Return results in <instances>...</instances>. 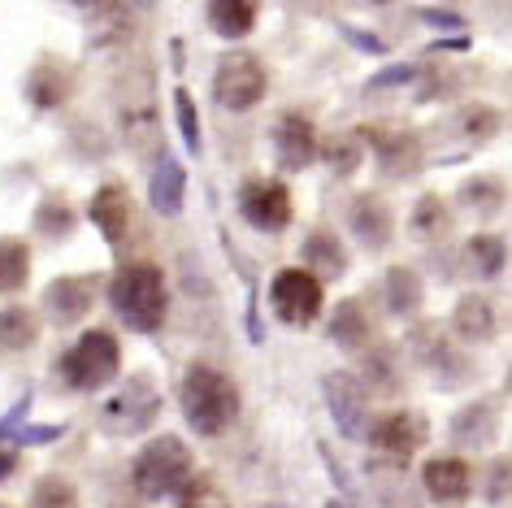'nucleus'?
I'll return each instance as SVG.
<instances>
[{
	"instance_id": "nucleus-36",
	"label": "nucleus",
	"mask_w": 512,
	"mask_h": 508,
	"mask_svg": "<svg viewBox=\"0 0 512 508\" xmlns=\"http://www.w3.org/2000/svg\"><path fill=\"white\" fill-rule=\"evenodd\" d=\"M421 74V66H387V70H378L374 79H369V92H387V87H404V83H413Z\"/></svg>"
},
{
	"instance_id": "nucleus-7",
	"label": "nucleus",
	"mask_w": 512,
	"mask_h": 508,
	"mask_svg": "<svg viewBox=\"0 0 512 508\" xmlns=\"http://www.w3.org/2000/svg\"><path fill=\"white\" fill-rule=\"evenodd\" d=\"M270 309L283 326H313L326 309L322 274L313 270H278L270 283Z\"/></svg>"
},
{
	"instance_id": "nucleus-22",
	"label": "nucleus",
	"mask_w": 512,
	"mask_h": 508,
	"mask_svg": "<svg viewBox=\"0 0 512 508\" xmlns=\"http://www.w3.org/2000/svg\"><path fill=\"white\" fill-rule=\"evenodd\" d=\"M66 96H70V74L53 66V61H44V66H35L31 70V79H27V100L35 109H57V105H66Z\"/></svg>"
},
{
	"instance_id": "nucleus-37",
	"label": "nucleus",
	"mask_w": 512,
	"mask_h": 508,
	"mask_svg": "<svg viewBox=\"0 0 512 508\" xmlns=\"http://www.w3.org/2000/svg\"><path fill=\"white\" fill-rule=\"evenodd\" d=\"M504 495H512V456H504V461L491 465V487H486V500L499 504Z\"/></svg>"
},
{
	"instance_id": "nucleus-41",
	"label": "nucleus",
	"mask_w": 512,
	"mask_h": 508,
	"mask_svg": "<svg viewBox=\"0 0 512 508\" xmlns=\"http://www.w3.org/2000/svg\"><path fill=\"white\" fill-rule=\"evenodd\" d=\"M343 35L356 44V48H365V53H374V57H387V44L378 40V35H361V31H352V27H343Z\"/></svg>"
},
{
	"instance_id": "nucleus-27",
	"label": "nucleus",
	"mask_w": 512,
	"mask_h": 508,
	"mask_svg": "<svg viewBox=\"0 0 512 508\" xmlns=\"http://www.w3.org/2000/svg\"><path fill=\"white\" fill-rule=\"evenodd\" d=\"M508 187L495 179V174H473V179L460 183V205L473 209V213H495L499 205H504Z\"/></svg>"
},
{
	"instance_id": "nucleus-12",
	"label": "nucleus",
	"mask_w": 512,
	"mask_h": 508,
	"mask_svg": "<svg viewBox=\"0 0 512 508\" xmlns=\"http://www.w3.org/2000/svg\"><path fill=\"white\" fill-rule=\"evenodd\" d=\"M92 304H96V278H57L53 287L44 291V309L48 317H53L57 326H74V322H83L87 313H92Z\"/></svg>"
},
{
	"instance_id": "nucleus-24",
	"label": "nucleus",
	"mask_w": 512,
	"mask_h": 508,
	"mask_svg": "<svg viewBox=\"0 0 512 508\" xmlns=\"http://www.w3.org/2000/svg\"><path fill=\"white\" fill-rule=\"evenodd\" d=\"M382 291H387V309L391 313H417L421 309V278L417 270H408V265H395V270H387V278H382Z\"/></svg>"
},
{
	"instance_id": "nucleus-19",
	"label": "nucleus",
	"mask_w": 512,
	"mask_h": 508,
	"mask_svg": "<svg viewBox=\"0 0 512 508\" xmlns=\"http://www.w3.org/2000/svg\"><path fill=\"white\" fill-rule=\"evenodd\" d=\"M452 330L456 339H465V344H486V339L495 335V309L486 296H465L456 304L452 313Z\"/></svg>"
},
{
	"instance_id": "nucleus-5",
	"label": "nucleus",
	"mask_w": 512,
	"mask_h": 508,
	"mask_svg": "<svg viewBox=\"0 0 512 508\" xmlns=\"http://www.w3.org/2000/svg\"><path fill=\"white\" fill-rule=\"evenodd\" d=\"M157 417H161V391H157V383H152L148 374H135L131 383H122L105 404H100L96 422L113 439H131V435H144Z\"/></svg>"
},
{
	"instance_id": "nucleus-31",
	"label": "nucleus",
	"mask_w": 512,
	"mask_h": 508,
	"mask_svg": "<svg viewBox=\"0 0 512 508\" xmlns=\"http://www.w3.org/2000/svg\"><path fill=\"white\" fill-rule=\"evenodd\" d=\"M31 508H79V491L61 474H44L31 487Z\"/></svg>"
},
{
	"instance_id": "nucleus-23",
	"label": "nucleus",
	"mask_w": 512,
	"mask_h": 508,
	"mask_svg": "<svg viewBox=\"0 0 512 508\" xmlns=\"http://www.w3.org/2000/svg\"><path fill=\"white\" fill-rule=\"evenodd\" d=\"M31 278V248L22 239H0V296H18Z\"/></svg>"
},
{
	"instance_id": "nucleus-10",
	"label": "nucleus",
	"mask_w": 512,
	"mask_h": 508,
	"mask_svg": "<svg viewBox=\"0 0 512 508\" xmlns=\"http://www.w3.org/2000/svg\"><path fill=\"white\" fill-rule=\"evenodd\" d=\"M369 443H374L378 452H387L391 461H408L421 443H426V422H421L417 413H387V417H378L374 426H369Z\"/></svg>"
},
{
	"instance_id": "nucleus-15",
	"label": "nucleus",
	"mask_w": 512,
	"mask_h": 508,
	"mask_svg": "<svg viewBox=\"0 0 512 508\" xmlns=\"http://www.w3.org/2000/svg\"><path fill=\"white\" fill-rule=\"evenodd\" d=\"M421 487L439 504H460L473 487V474L460 456H434V461H426V469H421Z\"/></svg>"
},
{
	"instance_id": "nucleus-45",
	"label": "nucleus",
	"mask_w": 512,
	"mask_h": 508,
	"mask_svg": "<svg viewBox=\"0 0 512 508\" xmlns=\"http://www.w3.org/2000/svg\"><path fill=\"white\" fill-rule=\"evenodd\" d=\"M326 508H343V504H339V500H330V504H326Z\"/></svg>"
},
{
	"instance_id": "nucleus-46",
	"label": "nucleus",
	"mask_w": 512,
	"mask_h": 508,
	"mask_svg": "<svg viewBox=\"0 0 512 508\" xmlns=\"http://www.w3.org/2000/svg\"><path fill=\"white\" fill-rule=\"evenodd\" d=\"M109 508H135V504H109Z\"/></svg>"
},
{
	"instance_id": "nucleus-35",
	"label": "nucleus",
	"mask_w": 512,
	"mask_h": 508,
	"mask_svg": "<svg viewBox=\"0 0 512 508\" xmlns=\"http://www.w3.org/2000/svg\"><path fill=\"white\" fill-rule=\"evenodd\" d=\"M174 113H178V131L191 157H200V122H196V105H191L187 87H174Z\"/></svg>"
},
{
	"instance_id": "nucleus-8",
	"label": "nucleus",
	"mask_w": 512,
	"mask_h": 508,
	"mask_svg": "<svg viewBox=\"0 0 512 508\" xmlns=\"http://www.w3.org/2000/svg\"><path fill=\"white\" fill-rule=\"evenodd\" d=\"M326 404H330V417H335V426L343 430V439H352V443H361L369 439V391L361 387V378L356 374H330L326 383Z\"/></svg>"
},
{
	"instance_id": "nucleus-20",
	"label": "nucleus",
	"mask_w": 512,
	"mask_h": 508,
	"mask_svg": "<svg viewBox=\"0 0 512 508\" xmlns=\"http://www.w3.org/2000/svg\"><path fill=\"white\" fill-rule=\"evenodd\" d=\"M300 257L309 270H317L322 278H339L343 270H348V252H343V239L335 231H313L309 239H304Z\"/></svg>"
},
{
	"instance_id": "nucleus-43",
	"label": "nucleus",
	"mask_w": 512,
	"mask_h": 508,
	"mask_svg": "<svg viewBox=\"0 0 512 508\" xmlns=\"http://www.w3.org/2000/svg\"><path fill=\"white\" fill-rule=\"evenodd\" d=\"M131 5H135V9H152V5H157V0H131Z\"/></svg>"
},
{
	"instance_id": "nucleus-40",
	"label": "nucleus",
	"mask_w": 512,
	"mask_h": 508,
	"mask_svg": "<svg viewBox=\"0 0 512 508\" xmlns=\"http://www.w3.org/2000/svg\"><path fill=\"white\" fill-rule=\"evenodd\" d=\"M417 18L430 22V27H439V31H460L465 27V18L452 14V9H417Z\"/></svg>"
},
{
	"instance_id": "nucleus-21",
	"label": "nucleus",
	"mask_w": 512,
	"mask_h": 508,
	"mask_svg": "<svg viewBox=\"0 0 512 508\" xmlns=\"http://www.w3.org/2000/svg\"><path fill=\"white\" fill-rule=\"evenodd\" d=\"M326 330H330V339H335L339 348H348V352L365 348L369 335H374V326H369V313H365L361 300H343L339 309H335V317H330Z\"/></svg>"
},
{
	"instance_id": "nucleus-4",
	"label": "nucleus",
	"mask_w": 512,
	"mask_h": 508,
	"mask_svg": "<svg viewBox=\"0 0 512 508\" xmlns=\"http://www.w3.org/2000/svg\"><path fill=\"white\" fill-rule=\"evenodd\" d=\"M118 370H122V344L105 326L83 330V335L57 357V374L70 391H100L118 378Z\"/></svg>"
},
{
	"instance_id": "nucleus-11",
	"label": "nucleus",
	"mask_w": 512,
	"mask_h": 508,
	"mask_svg": "<svg viewBox=\"0 0 512 508\" xmlns=\"http://www.w3.org/2000/svg\"><path fill=\"white\" fill-rule=\"evenodd\" d=\"M274 152L278 161H283V170H304L313 157H317V126L313 118H304V113H283L274 126Z\"/></svg>"
},
{
	"instance_id": "nucleus-25",
	"label": "nucleus",
	"mask_w": 512,
	"mask_h": 508,
	"mask_svg": "<svg viewBox=\"0 0 512 508\" xmlns=\"http://www.w3.org/2000/svg\"><path fill=\"white\" fill-rule=\"evenodd\" d=\"M35 339H40V322H35V313L27 309V304H9V309L0 313V348L22 352V348H31Z\"/></svg>"
},
{
	"instance_id": "nucleus-18",
	"label": "nucleus",
	"mask_w": 512,
	"mask_h": 508,
	"mask_svg": "<svg viewBox=\"0 0 512 508\" xmlns=\"http://www.w3.org/2000/svg\"><path fill=\"white\" fill-rule=\"evenodd\" d=\"M261 14V0H209V27L222 40H243L256 27Z\"/></svg>"
},
{
	"instance_id": "nucleus-44",
	"label": "nucleus",
	"mask_w": 512,
	"mask_h": 508,
	"mask_svg": "<svg viewBox=\"0 0 512 508\" xmlns=\"http://www.w3.org/2000/svg\"><path fill=\"white\" fill-rule=\"evenodd\" d=\"M365 5H391V0H365Z\"/></svg>"
},
{
	"instance_id": "nucleus-32",
	"label": "nucleus",
	"mask_w": 512,
	"mask_h": 508,
	"mask_svg": "<svg viewBox=\"0 0 512 508\" xmlns=\"http://www.w3.org/2000/svg\"><path fill=\"white\" fill-rule=\"evenodd\" d=\"M74 209L66 205L61 196H48L40 209H35V231H44L48 239H61V235H70L74 231Z\"/></svg>"
},
{
	"instance_id": "nucleus-6",
	"label": "nucleus",
	"mask_w": 512,
	"mask_h": 508,
	"mask_svg": "<svg viewBox=\"0 0 512 508\" xmlns=\"http://www.w3.org/2000/svg\"><path fill=\"white\" fill-rule=\"evenodd\" d=\"M265 92H270V74H265L261 57L252 53H226L217 61V74H213V100L230 113H243L252 105H261Z\"/></svg>"
},
{
	"instance_id": "nucleus-16",
	"label": "nucleus",
	"mask_w": 512,
	"mask_h": 508,
	"mask_svg": "<svg viewBox=\"0 0 512 508\" xmlns=\"http://www.w3.org/2000/svg\"><path fill=\"white\" fill-rule=\"evenodd\" d=\"M348 226L356 231V239L369 248V252H378V248H387L391 244V209H387V200L374 196V192H365V196H356L352 205H348Z\"/></svg>"
},
{
	"instance_id": "nucleus-2",
	"label": "nucleus",
	"mask_w": 512,
	"mask_h": 508,
	"mask_svg": "<svg viewBox=\"0 0 512 508\" xmlns=\"http://www.w3.org/2000/svg\"><path fill=\"white\" fill-rule=\"evenodd\" d=\"M239 383L213 365H191L183 374V387H178V409H183L187 426L196 430L200 439H213L230 430V422L239 417Z\"/></svg>"
},
{
	"instance_id": "nucleus-3",
	"label": "nucleus",
	"mask_w": 512,
	"mask_h": 508,
	"mask_svg": "<svg viewBox=\"0 0 512 508\" xmlns=\"http://www.w3.org/2000/svg\"><path fill=\"white\" fill-rule=\"evenodd\" d=\"M191 478H196L191 448L174 435L148 439L131 461V487L139 500H170V495H183Z\"/></svg>"
},
{
	"instance_id": "nucleus-47",
	"label": "nucleus",
	"mask_w": 512,
	"mask_h": 508,
	"mask_svg": "<svg viewBox=\"0 0 512 508\" xmlns=\"http://www.w3.org/2000/svg\"><path fill=\"white\" fill-rule=\"evenodd\" d=\"M0 508H14V504H0Z\"/></svg>"
},
{
	"instance_id": "nucleus-13",
	"label": "nucleus",
	"mask_w": 512,
	"mask_h": 508,
	"mask_svg": "<svg viewBox=\"0 0 512 508\" xmlns=\"http://www.w3.org/2000/svg\"><path fill=\"white\" fill-rule=\"evenodd\" d=\"M361 135H365V144L378 152V161L387 174L404 179V174L417 170L421 152H417V139L408 131H395V126H361Z\"/></svg>"
},
{
	"instance_id": "nucleus-42",
	"label": "nucleus",
	"mask_w": 512,
	"mask_h": 508,
	"mask_svg": "<svg viewBox=\"0 0 512 508\" xmlns=\"http://www.w3.org/2000/svg\"><path fill=\"white\" fill-rule=\"evenodd\" d=\"M14 469H18V452H0V482L14 474Z\"/></svg>"
},
{
	"instance_id": "nucleus-39",
	"label": "nucleus",
	"mask_w": 512,
	"mask_h": 508,
	"mask_svg": "<svg viewBox=\"0 0 512 508\" xmlns=\"http://www.w3.org/2000/svg\"><path fill=\"white\" fill-rule=\"evenodd\" d=\"M61 435H66V426H22L14 439L22 443V448H44V443H53Z\"/></svg>"
},
{
	"instance_id": "nucleus-17",
	"label": "nucleus",
	"mask_w": 512,
	"mask_h": 508,
	"mask_svg": "<svg viewBox=\"0 0 512 508\" xmlns=\"http://www.w3.org/2000/svg\"><path fill=\"white\" fill-rule=\"evenodd\" d=\"M148 196H152V209L161 218H178L183 213V196H187V170L178 157H157V170H152V183H148Z\"/></svg>"
},
{
	"instance_id": "nucleus-38",
	"label": "nucleus",
	"mask_w": 512,
	"mask_h": 508,
	"mask_svg": "<svg viewBox=\"0 0 512 508\" xmlns=\"http://www.w3.org/2000/svg\"><path fill=\"white\" fill-rule=\"evenodd\" d=\"M365 370H369V383H374L378 391H395V387H400V378L391 374V357H387V352L369 357V361H365Z\"/></svg>"
},
{
	"instance_id": "nucleus-34",
	"label": "nucleus",
	"mask_w": 512,
	"mask_h": 508,
	"mask_svg": "<svg viewBox=\"0 0 512 508\" xmlns=\"http://www.w3.org/2000/svg\"><path fill=\"white\" fill-rule=\"evenodd\" d=\"M178 508H230V500L222 495V487L217 482H209V478H191L187 482V491L178 495Z\"/></svg>"
},
{
	"instance_id": "nucleus-9",
	"label": "nucleus",
	"mask_w": 512,
	"mask_h": 508,
	"mask_svg": "<svg viewBox=\"0 0 512 508\" xmlns=\"http://www.w3.org/2000/svg\"><path fill=\"white\" fill-rule=\"evenodd\" d=\"M239 213L256 231H283L296 218V205H291V192L283 179H252L239 192Z\"/></svg>"
},
{
	"instance_id": "nucleus-26",
	"label": "nucleus",
	"mask_w": 512,
	"mask_h": 508,
	"mask_svg": "<svg viewBox=\"0 0 512 508\" xmlns=\"http://www.w3.org/2000/svg\"><path fill=\"white\" fill-rule=\"evenodd\" d=\"M465 265L478 278H495L508 265V244L499 235H473L465 244Z\"/></svg>"
},
{
	"instance_id": "nucleus-33",
	"label": "nucleus",
	"mask_w": 512,
	"mask_h": 508,
	"mask_svg": "<svg viewBox=\"0 0 512 508\" xmlns=\"http://www.w3.org/2000/svg\"><path fill=\"white\" fill-rule=\"evenodd\" d=\"M499 109L491 105H465L456 113V126H460V135H469V139H491L499 131Z\"/></svg>"
},
{
	"instance_id": "nucleus-29",
	"label": "nucleus",
	"mask_w": 512,
	"mask_h": 508,
	"mask_svg": "<svg viewBox=\"0 0 512 508\" xmlns=\"http://www.w3.org/2000/svg\"><path fill=\"white\" fill-rule=\"evenodd\" d=\"M322 157L326 165L335 174H356V165L365 161V135L356 131V135H335V139H326L322 144Z\"/></svg>"
},
{
	"instance_id": "nucleus-30",
	"label": "nucleus",
	"mask_w": 512,
	"mask_h": 508,
	"mask_svg": "<svg viewBox=\"0 0 512 508\" xmlns=\"http://www.w3.org/2000/svg\"><path fill=\"white\" fill-rule=\"evenodd\" d=\"M452 435L460 443H491L495 439V413L486 409V404H469V409L452 422Z\"/></svg>"
},
{
	"instance_id": "nucleus-1",
	"label": "nucleus",
	"mask_w": 512,
	"mask_h": 508,
	"mask_svg": "<svg viewBox=\"0 0 512 508\" xmlns=\"http://www.w3.org/2000/svg\"><path fill=\"white\" fill-rule=\"evenodd\" d=\"M109 304L118 317L139 335H157L170 313V287H165V270L152 261H126L118 274L109 278Z\"/></svg>"
},
{
	"instance_id": "nucleus-28",
	"label": "nucleus",
	"mask_w": 512,
	"mask_h": 508,
	"mask_svg": "<svg viewBox=\"0 0 512 508\" xmlns=\"http://www.w3.org/2000/svg\"><path fill=\"white\" fill-rule=\"evenodd\" d=\"M408 226H413V235L417 239H439L452 231V213H447L443 205V196H421L417 205H413V218H408Z\"/></svg>"
},
{
	"instance_id": "nucleus-14",
	"label": "nucleus",
	"mask_w": 512,
	"mask_h": 508,
	"mask_svg": "<svg viewBox=\"0 0 512 508\" xmlns=\"http://www.w3.org/2000/svg\"><path fill=\"white\" fill-rule=\"evenodd\" d=\"M87 218L96 222V231L105 235V244L118 248L122 235L131 231V196H126V187H122V183L96 187L92 205H87Z\"/></svg>"
}]
</instances>
